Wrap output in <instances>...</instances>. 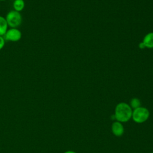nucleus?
I'll use <instances>...</instances> for the list:
<instances>
[{
    "label": "nucleus",
    "instance_id": "8",
    "mask_svg": "<svg viewBox=\"0 0 153 153\" xmlns=\"http://www.w3.org/2000/svg\"><path fill=\"white\" fill-rule=\"evenodd\" d=\"M25 1L24 0H14L13 4V7L14 10L20 12L22 11L25 8Z\"/></svg>",
    "mask_w": 153,
    "mask_h": 153
},
{
    "label": "nucleus",
    "instance_id": "5",
    "mask_svg": "<svg viewBox=\"0 0 153 153\" xmlns=\"http://www.w3.org/2000/svg\"><path fill=\"white\" fill-rule=\"evenodd\" d=\"M112 132L115 136L120 137L121 136L124 132V128L123 125L121 124V123L119 121H115L114 122L112 125Z\"/></svg>",
    "mask_w": 153,
    "mask_h": 153
},
{
    "label": "nucleus",
    "instance_id": "14",
    "mask_svg": "<svg viewBox=\"0 0 153 153\" xmlns=\"http://www.w3.org/2000/svg\"><path fill=\"white\" fill-rule=\"evenodd\" d=\"M151 153H153V152H151Z\"/></svg>",
    "mask_w": 153,
    "mask_h": 153
},
{
    "label": "nucleus",
    "instance_id": "11",
    "mask_svg": "<svg viewBox=\"0 0 153 153\" xmlns=\"http://www.w3.org/2000/svg\"><path fill=\"white\" fill-rule=\"evenodd\" d=\"M139 48H141V49H143V48H145V45H144V44H143V42H140V43L139 44Z\"/></svg>",
    "mask_w": 153,
    "mask_h": 153
},
{
    "label": "nucleus",
    "instance_id": "7",
    "mask_svg": "<svg viewBox=\"0 0 153 153\" xmlns=\"http://www.w3.org/2000/svg\"><path fill=\"white\" fill-rule=\"evenodd\" d=\"M8 24L5 18L0 16V36H4L8 29Z\"/></svg>",
    "mask_w": 153,
    "mask_h": 153
},
{
    "label": "nucleus",
    "instance_id": "4",
    "mask_svg": "<svg viewBox=\"0 0 153 153\" xmlns=\"http://www.w3.org/2000/svg\"><path fill=\"white\" fill-rule=\"evenodd\" d=\"M22 34L21 31L17 28L10 27L8 29L4 35L3 36L5 41L11 42H17L22 38Z\"/></svg>",
    "mask_w": 153,
    "mask_h": 153
},
{
    "label": "nucleus",
    "instance_id": "6",
    "mask_svg": "<svg viewBox=\"0 0 153 153\" xmlns=\"http://www.w3.org/2000/svg\"><path fill=\"white\" fill-rule=\"evenodd\" d=\"M145 47L149 48H153V32H150L146 34L142 42Z\"/></svg>",
    "mask_w": 153,
    "mask_h": 153
},
{
    "label": "nucleus",
    "instance_id": "1",
    "mask_svg": "<svg viewBox=\"0 0 153 153\" xmlns=\"http://www.w3.org/2000/svg\"><path fill=\"white\" fill-rule=\"evenodd\" d=\"M132 112L131 108L129 105L121 102L116 106L115 109V120L120 123H126L131 119Z\"/></svg>",
    "mask_w": 153,
    "mask_h": 153
},
{
    "label": "nucleus",
    "instance_id": "12",
    "mask_svg": "<svg viewBox=\"0 0 153 153\" xmlns=\"http://www.w3.org/2000/svg\"><path fill=\"white\" fill-rule=\"evenodd\" d=\"M64 153H76V152L74 151H68L65 152Z\"/></svg>",
    "mask_w": 153,
    "mask_h": 153
},
{
    "label": "nucleus",
    "instance_id": "9",
    "mask_svg": "<svg viewBox=\"0 0 153 153\" xmlns=\"http://www.w3.org/2000/svg\"><path fill=\"white\" fill-rule=\"evenodd\" d=\"M130 107L133 109H136L137 108H139L141 106V102L140 100L136 97L133 98L130 101Z\"/></svg>",
    "mask_w": 153,
    "mask_h": 153
},
{
    "label": "nucleus",
    "instance_id": "13",
    "mask_svg": "<svg viewBox=\"0 0 153 153\" xmlns=\"http://www.w3.org/2000/svg\"><path fill=\"white\" fill-rule=\"evenodd\" d=\"M1 1H6V0H0Z\"/></svg>",
    "mask_w": 153,
    "mask_h": 153
},
{
    "label": "nucleus",
    "instance_id": "10",
    "mask_svg": "<svg viewBox=\"0 0 153 153\" xmlns=\"http://www.w3.org/2000/svg\"><path fill=\"white\" fill-rule=\"evenodd\" d=\"M5 40L3 36H0V50L3 48L5 45Z\"/></svg>",
    "mask_w": 153,
    "mask_h": 153
},
{
    "label": "nucleus",
    "instance_id": "2",
    "mask_svg": "<svg viewBox=\"0 0 153 153\" xmlns=\"http://www.w3.org/2000/svg\"><path fill=\"white\" fill-rule=\"evenodd\" d=\"M5 18L8 26L12 28H17L22 22V16L20 13L15 10L9 11Z\"/></svg>",
    "mask_w": 153,
    "mask_h": 153
},
{
    "label": "nucleus",
    "instance_id": "3",
    "mask_svg": "<svg viewBox=\"0 0 153 153\" xmlns=\"http://www.w3.org/2000/svg\"><path fill=\"white\" fill-rule=\"evenodd\" d=\"M149 117V111L144 107H139L134 109L132 112L131 118L136 123H143L145 122Z\"/></svg>",
    "mask_w": 153,
    "mask_h": 153
}]
</instances>
